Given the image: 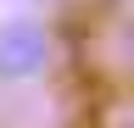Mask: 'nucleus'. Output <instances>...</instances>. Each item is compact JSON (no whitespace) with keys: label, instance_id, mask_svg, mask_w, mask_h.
I'll use <instances>...</instances> for the list:
<instances>
[{"label":"nucleus","instance_id":"obj_1","mask_svg":"<svg viewBox=\"0 0 134 128\" xmlns=\"http://www.w3.org/2000/svg\"><path fill=\"white\" fill-rule=\"evenodd\" d=\"M50 56H56V45H50L45 22H34V17L0 22V84H28V78H39L50 67Z\"/></svg>","mask_w":134,"mask_h":128}]
</instances>
